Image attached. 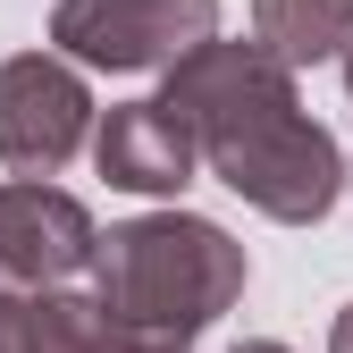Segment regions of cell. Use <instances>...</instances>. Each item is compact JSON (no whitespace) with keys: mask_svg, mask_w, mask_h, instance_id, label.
<instances>
[{"mask_svg":"<svg viewBox=\"0 0 353 353\" xmlns=\"http://www.w3.org/2000/svg\"><path fill=\"white\" fill-rule=\"evenodd\" d=\"M160 101L185 118L194 152L228 194H244L278 228H320L345 194V152L336 135L303 110L294 68H278L261 42H194L168 68Z\"/></svg>","mask_w":353,"mask_h":353,"instance_id":"obj_1","label":"cell"},{"mask_svg":"<svg viewBox=\"0 0 353 353\" xmlns=\"http://www.w3.org/2000/svg\"><path fill=\"white\" fill-rule=\"evenodd\" d=\"M93 303L110 320L143 328L176 353H194V336L236 312V294L252 278L244 244L219 228V219H194V210H152V219H126V228L93 236Z\"/></svg>","mask_w":353,"mask_h":353,"instance_id":"obj_2","label":"cell"},{"mask_svg":"<svg viewBox=\"0 0 353 353\" xmlns=\"http://www.w3.org/2000/svg\"><path fill=\"white\" fill-rule=\"evenodd\" d=\"M210 34H219V0H59V9H51L59 59L110 68V76L176 68Z\"/></svg>","mask_w":353,"mask_h":353,"instance_id":"obj_3","label":"cell"},{"mask_svg":"<svg viewBox=\"0 0 353 353\" xmlns=\"http://www.w3.org/2000/svg\"><path fill=\"white\" fill-rule=\"evenodd\" d=\"M84 135H93V93L76 59L59 51H17L0 59V168L9 176H59Z\"/></svg>","mask_w":353,"mask_h":353,"instance_id":"obj_4","label":"cell"},{"mask_svg":"<svg viewBox=\"0 0 353 353\" xmlns=\"http://www.w3.org/2000/svg\"><path fill=\"white\" fill-rule=\"evenodd\" d=\"M93 261V210L59 194L51 176H9L0 185V294L68 286Z\"/></svg>","mask_w":353,"mask_h":353,"instance_id":"obj_5","label":"cell"},{"mask_svg":"<svg viewBox=\"0 0 353 353\" xmlns=\"http://www.w3.org/2000/svg\"><path fill=\"white\" fill-rule=\"evenodd\" d=\"M93 160H101L110 185H126V194H185L194 168H202L185 118H176L168 101H118L93 126Z\"/></svg>","mask_w":353,"mask_h":353,"instance_id":"obj_6","label":"cell"},{"mask_svg":"<svg viewBox=\"0 0 353 353\" xmlns=\"http://www.w3.org/2000/svg\"><path fill=\"white\" fill-rule=\"evenodd\" d=\"M353 34V0H252V42L278 68H320L345 51Z\"/></svg>","mask_w":353,"mask_h":353,"instance_id":"obj_7","label":"cell"},{"mask_svg":"<svg viewBox=\"0 0 353 353\" xmlns=\"http://www.w3.org/2000/svg\"><path fill=\"white\" fill-rule=\"evenodd\" d=\"M0 353H51L34 320V294H0Z\"/></svg>","mask_w":353,"mask_h":353,"instance_id":"obj_8","label":"cell"},{"mask_svg":"<svg viewBox=\"0 0 353 353\" xmlns=\"http://www.w3.org/2000/svg\"><path fill=\"white\" fill-rule=\"evenodd\" d=\"M328 353H353V303L336 312V328H328Z\"/></svg>","mask_w":353,"mask_h":353,"instance_id":"obj_9","label":"cell"},{"mask_svg":"<svg viewBox=\"0 0 353 353\" xmlns=\"http://www.w3.org/2000/svg\"><path fill=\"white\" fill-rule=\"evenodd\" d=\"M228 353H286V345H270V336H244V345H228Z\"/></svg>","mask_w":353,"mask_h":353,"instance_id":"obj_10","label":"cell"},{"mask_svg":"<svg viewBox=\"0 0 353 353\" xmlns=\"http://www.w3.org/2000/svg\"><path fill=\"white\" fill-rule=\"evenodd\" d=\"M336 68H345V93H353V34H345V51H336Z\"/></svg>","mask_w":353,"mask_h":353,"instance_id":"obj_11","label":"cell"}]
</instances>
